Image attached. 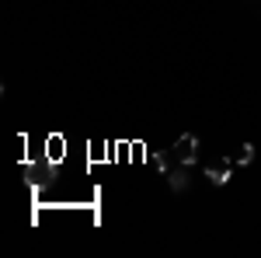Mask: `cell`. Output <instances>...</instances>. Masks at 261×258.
I'll return each mask as SVG.
<instances>
[{"instance_id": "3", "label": "cell", "mask_w": 261, "mask_h": 258, "mask_svg": "<svg viewBox=\"0 0 261 258\" xmlns=\"http://www.w3.org/2000/svg\"><path fill=\"white\" fill-rule=\"evenodd\" d=\"M188 171H192V168H185V164H178V168H174V171L167 175V185H171L174 192H185V189H188Z\"/></svg>"}, {"instance_id": "2", "label": "cell", "mask_w": 261, "mask_h": 258, "mask_svg": "<svg viewBox=\"0 0 261 258\" xmlns=\"http://www.w3.org/2000/svg\"><path fill=\"white\" fill-rule=\"evenodd\" d=\"M230 175H233V160L230 157H220V160H213V164L205 168V178L213 181L216 189H223V185L230 181Z\"/></svg>"}, {"instance_id": "1", "label": "cell", "mask_w": 261, "mask_h": 258, "mask_svg": "<svg viewBox=\"0 0 261 258\" xmlns=\"http://www.w3.org/2000/svg\"><path fill=\"white\" fill-rule=\"evenodd\" d=\"M171 160L192 168V164L199 160V136H195V133H181V136L174 139V147H171Z\"/></svg>"}, {"instance_id": "4", "label": "cell", "mask_w": 261, "mask_h": 258, "mask_svg": "<svg viewBox=\"0 0 261 258\" xmlns=\"http://www.w3.org/2000/svg\"><path fill=\"white\" fill-rule=\"evenodd\" d=\"M230 160H233V168H247V164L254 160V147H251V143H244V147H241V150H237Z\"/></svg>"}, {"instance_id": "5", "label": "cell", "mask_w": 261, "mask_h": 258, "mask_svg": "<svg viewBox=\"0 0 261 258\" xmlns=\"http://www.w3.org/2000/svg\"><path fill=\"white\" fill-rule=\"evenodd\" d=\"M150 164H153L157 171H167V164H171V157H164V154H153V157H150Z\"/></svg>"}]
</instances>
